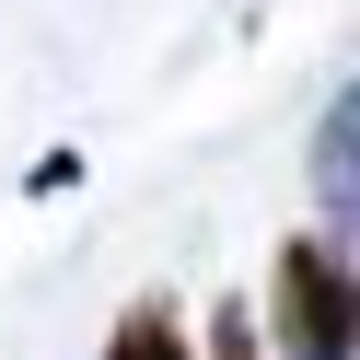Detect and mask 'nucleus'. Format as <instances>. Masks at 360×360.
<instances>
[{"instance_id": "obj_1", "label": "nucleus", "mask_w": 360, "mask_h": 360, "mask_svg": "<svg viewBox=\"0 0 360 360\" xmlns=\"http://www.w3.org/2000/svg\"><path fill=\"white\" fill-rule=\"evenodd\" d=\"M267 349L279 360H360V256L337 233H290L267 256Z\"/></svg>"}, {"instance_id": "obj_2", "label": "nucleus", "mask_w": 360, "mask_h": 360, "mask_svg": "<svg viewBox=\"0 0 360 360\" xmlns=\"http://www.w3.org/2000/svg\"><path fill=\"white\" fill-rule=\"evenodd\" d=\"M302 174H314V221L360 256V82L314 117V163H302Z\"/></svg>"}, {"instance_id": "obj_3", "label": "nucleus", "mask_w": 360, "mask_h": 360, "mask_svg": "<svg viewBox=\"0 0 360 360\" xmlns=\"http://www.w3.org/2000/svg\"><path fill=\"white\" fill-rule=\"evenodd\" d=\"M105 360H198V337L174 326V302H128L105 326Z\"/></svg>"}, {"instance_id": "obj_4", "label": "nucleus", "mask_w": 360, "mask_h": 360, "mask_svg": "<svg viewBox=\"0 0 360 360\" xmlns=\"http://www.w3.org/2000/svg\"><path fill=\"white\" fill-rule=\"evenodd\" d=\"M198 360H267L256 314H244V302H221V314H210V337H198Z\"/></svg>"}]
</instances>
